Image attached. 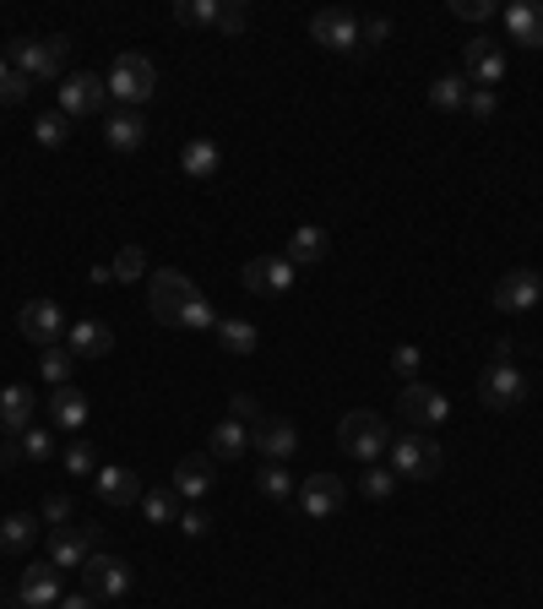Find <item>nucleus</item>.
I'll return each instance as SVG.
<instances>
[{"mask_svg":"<svg viewBox=\"0 0 543 609\" xmlns=\"http://www.w3.org/2000/svg\"><path fill=\"white\" fill-rule=\"evenodd\" d=\"M343 506H348V484H343L337 473H310V479H299V512H304V517L326 522V517H337Z\"/></svg>","mask_w":543,"mask_h":609,"instance_id":"9d476101","label":"nucleus"},{"mask_svg":"<svg viewBox=\"0 0 543 609\" xmlns=\"http://www.w3.org/2000/svg\"><path fill=\"white\" fill-rule=\"evenodd\" d=\"M543 300V278L533 267H511L500 284H495V310H506V315H517V310H533Z\"/></svg>","mask_w":543,"mask_h":609,"instance_id":"dca6fc26","label":"nucleus"},{"mask_svg":"<svg viewBox=\"0 0 543 609\" xmlns=\"http://www.w3.org/2000/svg\"><path fill=\"white\" fill-rule=\"evenodd\" d=\"M218 343H223L229 354H256V348H262V332H256L251 321L229 315V321H218Z\"/></svg>","mask_w":543,"mask_h":609,"instance_id":"c756f323","label":"nucleus"},{"mask_svg":"<svg viewBox=\"0 0 543 609\" xmlns=\"http://www.w3.org/2000/svg\"><path fill=\"white\" fill-rule=\"evenodd\" d=\"M397 403H403V420L413 430H440L451 420V398L435 392L429 381H407L403 392H397Z\"/></svg>","mask_w":543,"mask_h":609,"instance_id":"6e6552de","label":"nucleus"},{"mask_svg":"<svg viewBox=\"0 0 543 609\" xmlns=\"http://www.w3.org/2000/svg\"><path fill=\"white\" fill-rule=\"evenodd\" d=\"M207 452L212 457H245L251 452V425H240V420H223V425H212V436H207Z\"/></svg>","mask_w":543,"mask_h":609,"instance_id":"c85d7f7f","label":"nucleus"},{"mask_svg":"<svg viewBox=\"0 0 543 609\" xmlns=\"http://www.w3.org/2000/svg\"><path fill=\"white\" fill-rule=\"evenodd\" d=\"M82 594L88 599H126L131 594V566L120 561V555H104V550H93L88 555V566H82Z\"/></svg>","mask_w":543,"mask_h":609,"instance_id":"0eeeda50","label":"nucleus"},{"mask_svg":"<svg viewBox=\"0 0 543 609\" xmlns=\"http://www.w3.org/2000/svg\"><path fill=\"white\" fill-rule=\"evenodd\" d=\"M429 104L446 110V115L462 110V104H467V82H462V77H440V82H429Z\"/></svg>","mask_w":543,"mask_h":609,"instance_id":"f704fd0d","label":"nucleus"},{"mask_svg":"<svg viewBox=\"0 0 543 609\" xmlns=\"http://www.w3.org/2000/svg\"><path fill=\"white\" fill-rule=\"evenodd\" d=\"M440 468H446V452L435 447L429 430H413V436L392 441V473L397 479H435Z\"/></svg>","mask_w":543,"mask_h":609,"instance_id":"423d86ee","label":"nucleus"},{"mask_svg":"<svg viewBox=\"0 0 543 609\" xmlns=\"http://www.w3.org/2000/svg\"><path fill=\"white\" fill-rule=\"evenodd\" d=\"M93 490H99V501L104 506H136L147 490H141V479H136V468L126 462H109V468H99L93 473Z\"/></svg>","mask_w":543,"mask_h":609,"instance_id":"f3484780","label":"nucleus"},{"mask_svg":"<svg viewBox=\"0 0 543 609\" xmlns=\"http://www.w3.org/2000/svg\"><path fill=\"white\" fill-rule=\"evenodd\" d=\"M256 490H262L267 501H288V495H293V473H288L282 462H267V468L256 473Z\"/></svg>","mask_w":543,"mask_h":609,"instance_id":"c9c22d12","label":"nucleus"},{"mask_svg":"<svg viewBox=\"0 0 543 609\" xmlns=\"http://www.w3.org/2000/svg\"><path fill=\"white\" fill-rule=\"evenodd\" d=\"M27 93H33V77H22V71H11V77L0 82V104H11V110H16Z\"/></svg>","mask_w":543,"mask_h":609,"instance_id":"c03bdc74","label":"nucleus"},{"mask_svg":"<svg viewBox=\"0 0 543 609\" xmlns=\"http://www.w3.org/2000/svg\"><path fill=\"white\" fill-rule=\"evenodd\" d=\"M511 354H517V343L500 337L495 354H489V365H484V376H478V403L484 409H517V403H528V370Z\"/></svg>","mask_w":543,"mask_h":609,"instance_id":"f03ea898","label":"nucleus"},{"mask_svg":"<svg viewBox=\"0 0 543 609\" xmlns=\"http://www.w3.org/2000/svg\"><path fill=\"white\" fill-rule=\"evenodd\" d=\"M104 99H109V88L93 77V71H71L66 82H60V115H99L104 110Z\"/></svg>","mask_w":543,"mask_h":609,"instance_id":"2eb2a0df","label":"nucleus"},{"mask_svg":"<svg viewBox=\"0 0 543 609\" xmlns=\"http://www.w3.org/2000/svg\"><path fill=\"white\" fill-rule=\"evenodd\" d=\"M326 251H332V240H326V229H315V223H304V229H293V240H288V262L293 267H315V262H326Z\"/></svg>","mask_w":543,"mask_h":609,"instance_id":"bb28decb","label":"nucleus"},{"mask_svg":"<svg viewBox=\"0 0 543 609\" xmlns=\"http://www.w3.org/2000/svg\"><path fill=\"white\" fill-rule=\"evenodd\" d=\"M180 169H185L190 180H212V174L223 169V148H218L212 137H190V142L180 148Z\"/></svg>","mask_w":543,"mask_h":609,"instance_id":"a878e982","label":"nucleus"},{"mask_svg":"<svg viewBox=\"0 0 543 609\" xmlns=\"http://www.w3.org/2000/svg\"><path fill=\"white\" fill-rule=\"evenodd\" d=\"M88 425V392L55 387L49 392V430H82Z\"/></svg>","mask_w":543,"mask_h":609,"instance_id":"5701e85b","label":"nucleus"},{"mask_svg":"<svg viewBox=\"0 0 543 609\" xmlns=\"http://www.w3.org/2000/svg\"><path fill=\"white\" fill-rule=\"evenodd\" d=\"M251 447L267 457V462H282V457L299 452V430H293L288 420H272V414H267V420H256V425H251Z\"/></svg>","mask_w":543,"mask_h":609,"instance_id":"a211bd4d","label":"nucleus"},{"mask_svg":"<svg viewBox=\"0 0 543 609\" xmlns=\"http://www.w3.org/2000/svg\"><path fill=\"white\" fill-rule=\"evenodd\" d=\"M49 457H55V430H38V425L0 441V462H49Z\"/></svg>","mask_w":543,"mask_h":609,"instance_id":"aec40b11","label":"nucleus"},{"mask_svg":"<svg viewBox=\"0 0 543 609\" xmlns=\"http://www.w3.org/2000/svg\"><path fill=\"white\" fill-rule=\"evenodd\" d=\"M392 38V22L386 16H370V22H359V49H381Z\"/></svg>","mask_w":543,"mask_h":609,"instance_id":"37998d69","label":"nucleus"},{"mask_svg":"<svg viewBox=\"0 0 543 609\" xmlns=\"http://www.w3.org/2000/svg\"><path fill=\"white\" fill-rule=\"evenodd\" d=\"M180 528H185L190 539H207V533H212V517H207L201 506H185V512H180Z\"/></svg>","mask_w":543,"mask_h":609,"instance_id":"a18cd8bd","label":"nucleus"},{"mask_svg":"<svg viewBox=\"0 0 543 609\" xmlns=\"http://www.w3.org/2000/svg\"><path fill=\"white\" fill-rule=\"evenodd\" d=\"M451 11L467 16V22H489V16H495V0H457Z\"/></svg>","mask_w":543,"mask_h":609,"instance_id":"49530a36","label":"nucleus"},{"mask_svg":"<svg viewBox=\"0 0 543 609\" xmlns=\"http://www.w3.org/2000/svg\"><path fill=\"white\" fill-rule=\"evenodd\" d=\"M71 365H77V354L71 348H44V359H38V370H44V381L49 387H71Z\"/></svg>","mask_w":543,"mask_h":609,"instance_id":"473e14b6","label":"nucleus"},{"mask_svg":"<svg viewBox=\"0 0 543 609\" xmlns=\"http://www.w3.org/2000/svg\"><path fill=\"white\" fill-rule=\"evenodd\" d=\"M251 27V5L245 0H229L223 11H218V33H229V38H240Z\"/></svg>","mask_w":543,"mask_h":609,"instance_id":"4c0bfd02","label":"nucleus"},{"mask_svg":"<svg viewBox=\"0 0 543 609\" xmlns=\"http://www.w3.org/2000/svg\"><path fill=\"white\" fill-rule=\"evenodd\" d=\"M104 88H109L115 110H141V104L152 99V88H158V66H152L147 55L126 49V55H115V66H109Z\"/></svg>","mask_w":543,"mask_h":609,"instance_id":"7ed1b4c3","label":"nucleus"},{"mask_svg":"<svg viewBox=\"0 0 543 609\" xmlns=\"http://www.w3.org/2000/svg\"><path fill=\"white\" fill-rule=\"evenodd\" d=\"M16 599L27 609H55L60 599H66V588H60V572L44 561V566H27L22 572V588H16Z\"/></svg>","mask_w":543,"mask_h":609,"instance_id":"6ab92c4d","label":"nucleus"},{"mask_svg":"<svg viewBox=\"0 0 543 609\" xmlns=\"http://www.w3.org/2000/svg\"><path fill=\"white\" fill-rule=\"evenodd\" d=\"M33 414H38V398L11 381V387L0 392V425H5V436H22V430L33 425Z\"/></svg>","mask_w":543,"mask_h":609,"instance_id":"393cba45","label":"nucleus"},{"mask_svg":"<svg viewBox=\"0 0 543 609\" xmlns=\"http://www.w3.org/2000/svg\"><path fill=\"white\" fill-rule=\"evenodd\" d=\"M66 517H71V495H49V501H44V522H49V528H66Z\"/></svg>","mask_w":543,"mask_h":609,"instance_id":"de8ad7c7","label":"nucleus"},{"mask_svg":"<svg viewBox=\"0 0 543 609\" xmlns=\"http://www.w3.org/2000/svg\"><path fill=\"white\" fill-rule=\"evenodd\" d=\"M293 278H299V267H293L288 256H256V262H245V289H251V295H262V300L288 295V289H293Z\"/></svg>","mask_w":543,"mask_h":609,"instance_id":"ddd939ff","label":"nucleus"},{"mask_svg":"<svg viewBox=\"0 0 543 609\" xmlns=\"http://www.w3.org/2000/svg\"><path fill=\"white\" fill-rule=\"evenodd\" d=\"M359 490H365L370 501H386V495L397 490V473H392V468H365V479H359Z\"/></svg>","mask_w":543,"mask_h":609,"instance_id":"58836bf2","label":"nucleus"},{"mask_svg":"<svg viewBox=\"0 0 543 609\" xmlns=\"http://www.w3.org/2000/svg\"><path fill=\"white\" fill-rule=\"evenodd\" d=\"M55 609H99V599H88V594H66Z\"/></svg>","mask_w":543,"mask_h":609,"instance_id":"3c124183","label":"nucleus"},{"mask_svg":"<svg viewBox=\"0 0 543 609\" xmlns=\"http://www.w3.org/2000/svg\"><path fill=\"white\" fill-rule=\"evenodd\" d=\"M104 142L115 152H136L147 142V120H141V110H109L104 115Z\"/></svg>","mask_w":543,"mask_h":609,"instance_id":"4be33fe9","label":"nucleus"},{"mask_svg":"<svg viewBox=\"0 0 543 609\" xmlns=\"http://www.w3.org/2000/svg\"><path fill=\"white\" fill-rule=\"evenodd\" d=\"M218 11H223L218 0H180V5H174V22H180V27H218Z\"/></svg>","mask_w":543,"mask_h":609,"instance_id":"2f4dec72","label":"nucleus"},{"mask_svg":"<svg viewBox=\"0 0 543 609\" xmlns=\"http://www.w3.org/2000/svg\"><path fill=\"white\" fill-rule=\"evenodd\" d=\"M99 544H104V528H93V522H88V528H55V533H49V566H55V572H71V566L82 572Z\"/></svg>","mask_w":543,"mask_h":609,"instance_id":"9b49d317","label":"nucleus"},{"mask_svg":"<svg viewBox=\"0 0 543 609\" xmlns=\"http://www.w3.org/2000/svg\"><path fill=\"white\" fill-rule=\"evenodd\" d=\"M500 77H506V49H500L495 38H467V44H462V82L495 93Z\"/></svg>","mask_w":543,"mask_h":609,"instance_id":"1a4fd4ad","label":"nucleus"},{"mask_svg":"<svg viewBox=\"0 0 543 609\" xmlns=\"http://www.w3.org/2000/svg\"><path fill=\"white\" fill-rule=\"evenodd\" d=\"M337 447L348 457H359V462H376L381 452H392V430H386L381 414L354 409V414H343V425H337Z\"/></svg>","mask_w":543,"mask_h":609,"instance_id":"39448f33","label":"nucleus"},{"mask_svg":"<svg viewBox=\"0 0 543 609\" xmlns=\"http://www.w3.org/2000/svg\"><path fill=\"white\" fill-rule=\"evenodd\" d=\"M229 420H240V425H256V420H262V414H256V398H245V392H240V398L229 403Z\"/></svg>","mask_w":543,"mask_h":609,"instance_id":"8fccbe9b","label":"nucleus"},{"mask_svg":"<svg viewBox=\"0 0 543 609\" xmlns=\"http://www.w3.org/2000/svg\"><path fill=\"white\" fill-rule=\"evenodd\" d=\"M141 512H147V522H180V495L174 490H147L141 495Z\"/></svg>","mask_w":543,"mask_h":609,"instance_id":"72a5a7b5","label":"nucleus"},{"mask_svg":"<svg viewBox=\"0 0 543 609\" xmlns=\"http://www.w3.org/2000/svg\"><path fill=\"white\" fill-rule=\"evenodd\" d=\"M66 49H71L66 33H55V38H11V44H5V60H11L22 77H33V82H55L60 66H66Z\"/></svg>","mask_w":543,"mask_h":609,"instance_id":"20e7f679","label":"nucleus"},{"mask_svg":"<svg viewBox=\"0 0 543 609\" xmlns=\"http://www.w3.org/2000/svg\"><path fill=\"white\" fill-rule=\"evenodd\" d=\"M33 539H38V517H27V512H11V517L0 522V550L22 555V550H27Z\"/></svg>","mask_w":543,"mask_h":609,"instance_id":"7c9ffc66","label":"nucleus"},{"mask_svg":"<svg viewBox=\"0 0 543 609\" xmlns=\"http://www.w3.org/2000/svg\"><path fill=\"white\" fill-rule=\"evenodd\" d=\"M16 332H22L27 343H38V348H55L60 332H66V315H60L55 300H27L22 315H16Z\"/></svg>","mask_w":543,"mask_h":609,"instance_id":"4468645a","label":"nucleus"},{"mask_svg":"<svg viewBox=\"0 0 543 609\" xmlns=\"http://www.w3.org/2000/svg\"><path fill=\"white\" fill-rule=\"evenodd\" d=\"M66 348H71V354H82V359H104V354L115 348V332H109L104 321H77Z\"/></svg>","mask_w":543,"mask_h":609,"instance_id":"cd10ccee","label":"nucleus"},{"mask_svg":"<svg viewBox=\"0 0 543 609\" xmlns=\"http://www.w3.org/2000/svg\"><path fill=\"white\" fill-rule=\"evenodd\" d=\"M169 490H174V495H185V501H201V495L212 490V457H180V462H174Z\"/></svg>","mask_w":543,"mask_h":609,"instance_id":"b1692460","label":"nucleus"},{"mask_svg":"<svg viewBox=\"0 0 543 609\" xmlns=\"http://www.w3.org/2000/svg\"><path fill=\"white\" fill-rule=\"evenodd\" d=\"M33 137H38V148H60V142L71 137V115H60V110H49V115H38V126H33Z\"/></svg>","mask_w":543,"mask_h":609,"instance_id":"e433bc0d","label":"nucleus"},{"mask_svg":"<svg viewBox=\"0 0 543 609\" xmlns=\"http://www.w3.org/2000/svg\"><path fill=\"white\" fill-rule=\"evenodd\" d=\"M141 273H147V251H141V245H126V251L115 256V278L131 284V278H141Z\"/></svg>","mask_w":543,"mask_h":609,"instance_id":"a19ab883","label":"nucleus"},{"mask_svg":"<svg viewBox=\"0 0 543 609\" xmlns=\"http://www.w3.org/2000/svg\"><path fill=\"white\" fill-rule=\"evenodd\" d=\"M66 473H77V479H93V473H99V457H93L88 441H71V447H66Z\"/></svg>","mask_w":543,"mask_h":609,"instance_id":"ea45409f","label":"nucleus"},{"mask_svg":"<svg viewBox=\"0 0 543 609\" xmlns=\"http://www.w3.org/2000/svg\"><path fill=\"white\" fill-rule=\"evenodd\" d=\"M506 33H511V44H522V49H543V5L539 0L506 5Z\"/></svg>","mask_w":543,"mask_h":609,"instance_id":"412c9836","label":"nucleus"},{"mask_svg":"<svg viewBox=\"0 0 543 609\" xmlns=\"http://www.w3.org/2000/svg\"><path fill=\"white\" fill-rule=\"evenodd\" d=\"M418 365H424V354H418L413 343H403V348L392 354V370H397V376H418Z\"/></svg>","mask_w":543,"mask_h":609,"instance_id":"09e8293b","label":"nucleus"},{"mask_svg":"<svg viewBox=\"0 0 543 609\" xmlns=\"http://www.w3.org/2000/svg\"><path fill=\"white\" fill-rule=\"evenodd\" d=\"M0 441H5V425H0Z\"/></svg>","mask_w":543,"mask_h":609,"instance_id":"603ef678","label":"nucleus"},{"mask_svg":"<svg viewBox=\"0 0 543 609\" xmlns=\"http://www.w3.org/2000/svg\"><path fill=\"white\" fill-rule=\"evenodd\" d=\"M473 120H495V110H500V99L489 93V88H467V104H462Z\"/></svg>","mask_w":543,"mask_h":609,"instance_id":"79ce46f5","label":"nucleus"},{"mask_svg":"<svg viewBox=\"0 0 543 609\" xmlns=\"http://www.w3.org/2000/svg\"><path fill=\"white\" fill-rule=\"evenodd\" d=\"M147 304H152V315H158L163 326H190V332L218 326V315H212L207 295H201L185 273H174V267L152 273V284H147Z\"/></svg>","mask_w":543,"mask_h":609,"instance_id":"f257e3e1","label":"nucleus"},{"mask_svg":"<svg viewBox=\"0 0 543 609\" xmlns=\"http://www.w3.org/2000/svg\"><path fill=\"white\" fill-rule=\"evenodd\" d=\"M310 38L337 49V55H348V49H359V16L343 11V5H326V11L310 16Z\"/></svg>","mask_w":543,"mask_h":609,"instance_id":"f8f14e48","label":"nucleus"}]
</instances>
